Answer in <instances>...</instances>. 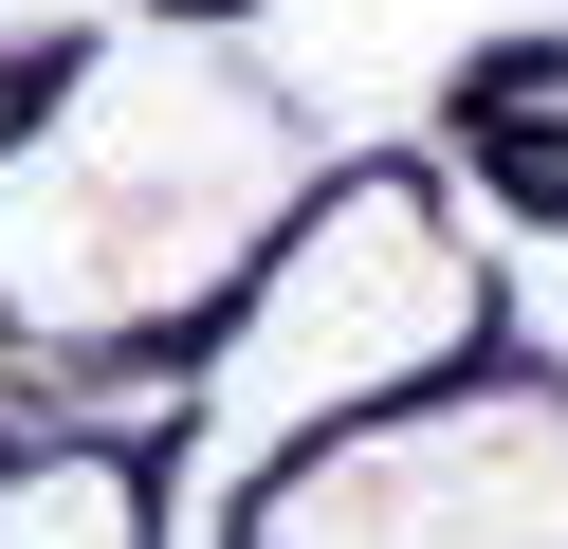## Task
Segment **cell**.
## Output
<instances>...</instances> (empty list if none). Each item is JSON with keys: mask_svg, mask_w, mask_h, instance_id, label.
<instances>
[{"mask_svg": "<svg viewBox=\"0 0 568 549\" xmlns=\"http://www.w3.org/2000/svg\"><path fill=\"white\" fill-rule=\"evenodd\" d=\"M495 348L568 403V220H514V256H495Z\"/></svg>", "mask_w": 568, "mask_h": 549, "instance_id": "5", "label": "cell"}, {"mask_svg": "<svg viewBox=\"0 0 568 549\" xmlns=\"http://www.w3.org/2000/svg\"><path fill=\"white\" fill-rule=\"evenodd\" d=\"M19 110H38V92H19V73H0V146H19Z\"/></svg>", "mask_w": 568, "mask_h": 549, "instance_id": "7", "label": "cell"}, {"mask_svg": "<svg viewBox=\"0 0 568 549\" xmlns=\"http://www.w3.org/2000/svg\"><path fill=\"white\" fill-rule=\"evenodd\" d=\"M239 549H568V403L514 348L440 403H385L239 512Z\"/></svg>", "mask_w": 568, "mask_h": 549, "instance_id": "3", "label": "cell"}, {"mask_svg": "<svg viewBox=\"0 0 568 549\" xmlns=\"http://www.w3.org/2000/svg\"><path fill=\"white\" fill-rule=\"evenodd\" d=\"M477 366H495V238L458 220V183L331 165L184 348V549H239L275 476H312L385 403H440Z\"/></svg>", "mask_w": 568, "mask_h": 549, "instance_id": "2", "label": "cell"}, {"mask_svg": "<svg viewBox=\"0 0 568 549\" xmlns=\"http://www.w3.org/2000/svg\"><path fill=\"white\" fill-rule=\"evenodd\" d=\"M458 165L514 220H568V55H495L477 92H458Z\"/></svg>", "mask_w": 568, "mask_h": 549, "instance_id": "4", "label": "cell"}, {"mask_svg": "<svg viewBox=\"0 0 568 549\" xmlns=\"http://www.w3.org/2000/svg\"><path fill=\"white\" fill-rule=\"evenodd\" d=\"M111 37H148V0H0V73H38V55H111Z\"/></svg>", "mask_w": 568, "mask_h": 549, "instance_id": "6", "label": "cell"}, {"mask_svg": "<svg viewBox=\"0 0 568 549\" xmlns=\"http://www.w3.org/2000/svg\"><path fill=\"white\" fill-rule=\"evenodd\" d=\"M294 202H312L294 183V110H275V73L239 37H111L0 146V329L38 366L92 348V329L202 348Z\"/></svg>", "mask_w": 568, "mask_h": 549, "instance_id": "1", "label": "cell"}]
</instances>
